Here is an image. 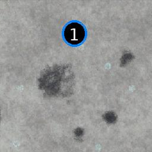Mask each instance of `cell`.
Returning a JSON list of instances; mask_svg holds the SVG:
<instances>
[{"label":"cell","mask_w":152,"mask_h":152,"mask_svg":"<svg viewBox=\"0 0 152 152\" xmlns=\"http://www.w3.org/2000/svg\"><path fill=\"white\" fill-rule=\"evenodd\" d=\"M62 34L67 44L75 47L85 41L87 31L85 26L81 23L78 21H71L64 27Z\"/></svg>","instance_id":"cell-1"},{"label":"cell","mask_w":152,"mask_h":152,"mask_svg":"<svg viewBox=\"0 0 152 152\" xmlns=\"http://www.w3.org/2000/svg\"><path fill=\"white\" fill-rule=\"evenodd\" d=\"M0 121H1V112H0Z\"/></svg>","instance_id":"cell-2"}]
</instances>
